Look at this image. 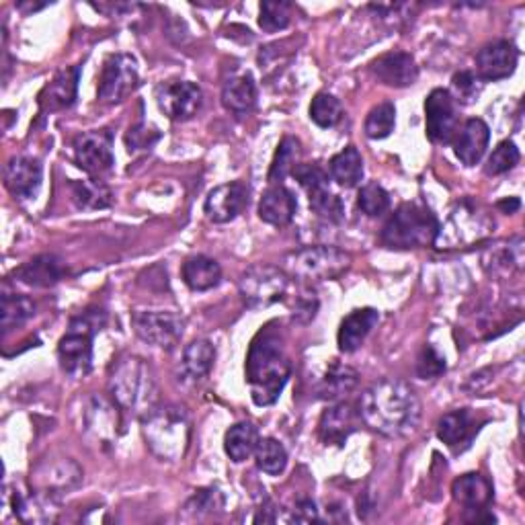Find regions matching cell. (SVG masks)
Wrapping results in <instances>:
<instances>
[{"label":"cell","instance_id":"cell-25","mask_svg":"<svg viewBox=\"0 0 525 525\" xmlns=\"http://www.w3.org/2000/svg\"><path fill=\"white\" fill-rule=\"evenodd\" d=\"M58 501H60V499H54V497H50V495L37 493V491H31V495H23V493L15 491V493H13V499H11V505H13L15 515H17L23 523L42 525V523H52V521H56V517H58V513H60Z\"/></svg>","mask_w":525,"mask_h":525},{"label":"cell","instance_id":"cell-4","mask_svg":"<svg viewBox=\"0 0 525 525\" xmlns=\"http://www.w3.org/2000/svg\"><path fill=\"white\" fill-rule=\"evenodd\" d=\"M142 433L146 446L156 458L177 462L189 448L191 421L181 407H156L146 417H142Z\"/></svg>","mask_w":525,"mask_h":525},{"label":"cell","instance_id":"cell-30","mask_svg":"<svg viewBox=\"0 0 525 525\" xmlns=\"http://www.w3.org/2000/svg\"><path fill=\"white\" fill-rule=\"evenodd\" d=\"M183 281L189 290L193 292H208L214 290L222 281V269L218 261L206 257V255H195L189 257L181 267Z\"/></svg>","mask_w":525,"mask_h":525},{"label":"cell","instance_id":"cell-46","mask_svg":"<svg viewBox=\"0 0 525 525\" xmlns=\"http://www.w3.org/2000/svg\"><path fill=\"white\" fill-rule=\"evenodd\" d=\"M519 158H521V154H519V148L515 146V142L505 140L489 156L487 173L489 175H505L519 163Z\"/></svg>","mask_w":525,"mask_h":525},{"label":"cell","instance_id":"cell-9","mask_svg":"<svg viewBox=\"0 0 525 525\" xmlns=\"http://www.w3.org/2000/svg\"><path fill=\"white\" fill-rule=\"evenodd\" d=\"M132 327L144 343L171 351L185 333V320L171 310H136L132 312Z\"/></svg>","mask_w":525,"mask_h":525},{"label":"cell","instance_id":"cell-38","mask_svg":"<svg viewBox=\"0 0 525 525\" xmlns=\"http://www.w3.org/2000/svg\"><path fill=\"white\" fill-rule=\"evenodd\" d=\"M484 265L491 267L495 273H513L523 267V238L517 236L501 247H495L484 257Z\"/></svg>","mask_w":525,"mask_h":525},{"label":"cell","instance_id":"cell-5","mask_svg":"<svg viewBox=\"0 0 525 525\" xmlns=\"http://www.w3.org/2000/svg\"><path fill=\"white\" fill-rule=\"evenodd\" d=\"M441 234L437 216L423 204H402L384 224L382 242L388 249L409 251L431 247Z\"/></svg>","mask_w":525,"mask_h":525},{"label":"cell","instance_id":"cell-14","mask_svg":"<svg viewBox=\"0 0 525 525\" xmlns=\"http://www.w3.org/2000/svg\"><path fill=\"white\" fill-rule=\"evenodd\" d=\"M156 103L171 121H187L204 103V93L189 80H169L156 89Z\"/></svg>","mask_w":525,"mask_h":525},{"label":"cell","instance_id":"cell-6","mask_svg":"<svg viewBox=\"0 0 525 525\" xmlns=\"http://www.w3.org/2000/svg\"><path fill=\"white\" fill-rule=\"evenodd\" d=\"M103 325L97 312L72 318L68 331L58 343V361L70 378H85L93 368V337Z\"/></svg>","mask_w":525,"mask_h":525},{"label":"cell","instance_id":"cell-19","mask_svg":"<svg viewBox=\"0 0 525 525\" xmlns=\"http://www.w3.org/2000/svg\"><path fill=\"white\" fill-rule=\"evenodd\" d=\"M359 421H361L359 411H353V407L345 405V402H335V405L329 407L320 417L318 423L320 441L325 443V446H335V448L345 446L349 435L357 431Z\"/></svg>","mask_w":525,"mask_h":525},{"label":"cell","instance_id":"cell-18","mask_svg":"<svg viewBox=\"0 0 525 525\" xmlns=\"http://www.w3.org/2000/svg\"><path fill=\"white\" fill-rule=\"evenodd\" d=\"M372 72L386 87L405 89L417 83L419 66L407 52H388L372 62Z\"/></svg>","mask_w":525,"mask_h":525},{"label":"cell","instance_id":"cell-43","mask_svg":"<svg viewBox=\"0 0 525 525\" xmlns=\"http://www.w3.org/2000/svg\"><path fill=\"white\" fill-rule=\"evenodd\" d=\"M292 23V5L284 0H267L259 7V25L267 33L284 31Z\"/></svg>","mask_w":525,"mask_h":525},{"label":"cell","instance_id":"cell-27","mask_svg":"<svg viewBox=\"0 0 525 525\" xmlns=\"http://www.w3.org/2000/svg\"><path fill=\"white\" fill-rule=\"evenodd\" d=\"M78 78H80V68L72 66L66 70H60L50 85L39 95V105L44 111H62L72 107L76 101V91H78Z\"/></svg>","mask_w":525,"mask_h":525},{"label":"cell","instance_id":"cell-35","mask_svg":"<svg viewBox=\"0 0 525 525\" xmlns=\"http://www.w3.org/2000/svg\"><path fill=\"white\" fill-rule=\"evenodd\" d=\"M70 191L78 210H105L113 201L111 189L97 179L74 181L70 183Z\"/></svg>","mask_w":525,"mask_h":525},{"label":"cell","instance_id":"cell-32","mask_svg":"<svg viewBox=\"0 0 525 525\" xmlns=\"http://www.w3.org/2000/svg\"><path fill=\"white\" fill-rule=\"evenodd\" d=\"M357 378L359 376L353 368L333 361L318 382V396L329 402H341L357 386Z\"/></svg>","mask_w":525,"mask_h":525},{"label":"cell","instance_id":"cell-31","mask_svg":"<svg viewBox=\"0 0 525 525\" xmlns=\"http://www.w3.org/2000/svg\"><path fill=\"white\" fill-rule=\"evenodd\" d=\"M259 431L253 423H236L232 425L226 435H224V450L226 456L234 462V464H242L247 462L255 450H257V443H259Z\"/></svg>","mask_w":525,"mask_h":525},{"label":"cell","instance_id":"cell-47","mask_svg":"<svg viewBox=\"0 0 525 525\" xmlns=\"http://www.w3.org/2000/svg\"><path fill=\"white\" fill-rule=\"evenodd\" d=\"M446 374V359H443L431 345H425L417 357V376L421 380H435Z\"/></svg>","mask_w":525,"mask_h":525},{"label":"cell","instance_id":"cell-45","mask_svg":"<svg viewBox=\"0 0 525 525\" xmlns=\"http://www.w3.org/2000/svg\"><path fill=\"white\" fill-rule=\"evenodd\" d=\"M357 206L366 216L378 218L390 210V195L382 185L368 183L357 193Z\"/></svg>","mask_w":525,"mask_h":525},{"label":"cell","instance_id":"cell-49","mask_svg":"<svg viewBox=\"0 0 525 525\" xmlns=\"http://www.w3.org/2000/svg\"><path fill=\"white\" fill-rule=\"evenodd\" d=\"M292 175L298 179V183L306 191H312V189L322 187V185H329V173L325 169H320L318 165H298Z\"/></svg>","mask_w":525,"mask_h":525},{"label":"cell","instance_id":"cell-17","mask_svg":"<svg viewBox=\"0 0 525 525\" xmlns=\"http://www.w3.org/2000/svg\"><path fill=\"white\" fill-rule=\"evenodd\" d=\"M519 52L513 44L499 39V42L484 46L476 56V70L480 80H503L509 78L517 68Z\"/></svg>","mask_w":525,"mask_h":525},{"label":"cell","instance_id":"cell-15","mask_svg":"<svg viewBox=\"0 0 525 525\" xmlns=\"http://www.w3.org/2000/svg\"><path fill=\"white\" fill-rule=\"evenodd\" d=\"M249 195L251 191L242 181L218 185L208 193L204 212L210 222L228 224L245 212V208L249 206Z\"/></svg>","mask_w":525,"mask_h":525},{"label":"cell","instance_id":"cell-53","mask_svg":"<svg viewBox=\"0 0 525 525\" xmlns=\"http://www.w3.org/2000/svg\"><path fill=\"white\" fill-rule=\"evenodd\" d=\"M497 208H499V210H503L505 214H513V212H517V210L521 208V204H519V199H517V197H509V199H503V201H499Z\"/></svg>","mask_w":525,"mask_h":525},{"label":"cell","instance_id":"cell-24","mask_svg":"<svg viewBox=\"0 0 525 525\" xmlns=\"http://www.w3.org/2000/svg\"><path fill=\"white\" fill-rule=\"evenodd\" d=\"M296 197L284 185H271L259 201V218L271 226H288L296 216Z\"/></svg>","mask_w":525,"mask_h":525},{"label":"cell","instance_id":"cell-42","mask_svg":"<svg viewBox=\"0 0 525 525\" xmlns=\"http://www.w3.org/2000/svg\"><path fill=\"white\" fill-rule=\"evenodd\" d=\"M343 117V105L329 93H318L310 103V119L318 128H335Z\"/></svg>","mask_w":525,"mask_h":525},{"label":"cell","instance_id":"cell-39","mask_svg":"<svg viewBox=\"0 0 525 525\" xmlns=\"http://www.w3.org/2000/svg\"><path fill=\"white\" fill-rule=\"evenodd\" d=\"M35 314V304L27 296L21 294H5L3 296V308H0V325L3 331L9 333L21 325Z\"/></svg>","mask_w":525,"mask_h":525},{"label":"cell","instance_id":"cell-13","mask_svg":"<svg viewBox=\"0 0 525 525\" xmlns=\"http://www.w3.org/2000/svg\"><path fill=\"white\" fill-rule=\"evenodd\" d=\"M74 158L78 167L89 175H105L113 169V138L107 130L78 134L74 138Z\"/></svg>","mask_w":525,"mask_h":525},{"label":"cell","instance_id":"cell-10","mask_svg":"<svg viewBox=\"0 0 525 525\" xmlns=\"http://www.w3.org/2000/svg\"><path fill=\"white\" fill-rule=\"evenodd\" d=\"M140 83L138 60L130 54H113L105 60L99 74L97 97L107 105L126 101Z\"/></svg>","mask_w":525,"mask_h":525},{"label":"cell","instance_id":"cell-2","mask_svg":"<svg viewBox=\"0 0 525 525\" xmlns=\"http://www.w3.org/2000/svg\"><path fill=\"white\" fill-rule=\"evenodd\" d=\"M292 374L284 339L273 329H263L247 355V382L257 407H271L284 392Z\"/></svg>","mask_w":525,"mask_h":525},{"label":"cell","instance_id":"cell-26","mask_svg":"<svg viewBox=\"0 0 525 525\" xmlns=\"http://www.w3.org/2000/svg\"><path fill=\"white\" fill-rule=\"evenodd\" d=\"M66 267L56 255H39L19 269H15V279L31 288H52L64 277Z\"/></svg>","mask_w":525,"mask_h":525},{"label":"cell","instance_id":"cell-34","mask_svg":"<svg viewBox=\"0 0 525 525\" xmlns=\"http://www.w3.org/2000/svg\"><path fill=\"white\" fill-rule=\"evenodd\" d=\"M329 173L341 187H357L363 179V158L359 150L355 146H347L345 150L335 154L329 163Z\"/></svg>","mask_w":525,"mask_h":525},{"label":"cell","instance_id":"cell-36","mask_svg":"<svg viewBox=\"0 0 525 525\" xmlns=\"http://www.w3.org/2000/svg\"><path fill=\"white\" fill-rule=\"evenodd\" d=\"M298 158H300V142L294 136H286L284 140L279 142L275 156H273V163L269 169V181L275 185H281L288 175L294 173V169L298 167Z\"/></svg>","mask_w":525,"mask_h":525},{"label":"cell","instance_id":"cell-3","mask_svg":"<svg viewBox=\"0 0 525 525\" xmlns=\"http://www.w3.org/2000/svg\"><path fill=\"white\" fill-rule=\"evenodd\" d=\"M109 394L121 411L146 417L158 402V384L150 363L136 355L119 357L109 374Z\"/></svg>","mask_w":525,"mask_h":525},{"label":"cell","instance_id":"cell-1","mask_svg":"<svg viewBox=\"0 0 525 525\" xmlns=\"http://www.w3.org/2000/svg\"><path fill=\"white\" fill-rule=\"evenodd\" d=\"M359 417L384 437H402L417 429L421 402L407 382L384 378L361 394Z\"/></svg>","mask_w":525,"mask_h":525},{"label":"cell","instance_id":"cell-41","mask_svg":"<svg viewBox=\"0 0 525 525\" xmlns=\"http://www.w3.org/2000/svg\"><path fill=\"white\" fill-rule=\"evenodd\" d=\"M224 507V497L218 489H199L195 495L185 503V519L195 521V519H204L210 515L220 513Z\"/></svg>","mask_w":525,"mask_h":525},{"label":"cell","instance_id":"cell-48","mask_svg":"<svg viewBox=\"0 0 525 525\" xmlns=\"http://www.w3.org/2000/svg\"><path fill=\"white\" fill-rule=\"evenodd\" d=\"M452 89H454V101L472 103L480 95V78L474 76L468 70L456 72L452 78Z\"/></svg>","mask_w":525,"mask_h":525},{"label":"cell","instance_id":"cell-22","mask_svg":"<svg viewBox=\"0 0 525 525\" xmlns=\"http://www.w3.org/2000/svg\"><path fill=\"white\" fill-rule=\"evenodd\" d=\"M491 142V130L482 119L472 117L458 130L454 138V152L460 158V163L466 167L478 165L484 152H487Z\"/></svg>","mask_w":525,"mask_h":525},{"label":"cell","instance_id":"cell-11","mask_svg":"<svg viewBox=\"0 0 525 525\" xmlns=\"http://www.w3.org/2000/svg\"><path fill=\"white\" fill-rule=\"evenodd\" d=\"M83 482V468L72 458H48L31 470V489L60 499Z\"/></svg>","mask_w":525,"mask_h":525},{"label":"cell","instance_id":"cell-51","mask_svg":"<svg viewBox=\"0 0 525 525\" xmlns=\"http://www.w3.org/2000/svg\"><path fill=\"white\" fill-rule=\"evenodd\" d=\"M318 310V300L314 296V292H304L300 298H298V304L294 308V318L298 316L302 322H308L314 318Z\"/></svg>","mask_w":525,"mask_h":525},{"label":"cell","instance_id":"cell-16","mask_svg":"<svg viewBox=\"0 0 525 525\" xmlns=\"http://www.w3.org/2000/svg\"><path fill=\"white\" fill-rule=\"evenodd\" d=\"M216 361V347L208 339H197L183 349L177 366V380L183 386H195L204 382Z\"/></svg>","mask_w":525,"mask_h":525},{"label":"cell","instance_id":"cell-7","mask_svg":"<svg viewBox=\"0 0 525 525\" xmlns=\"http://www.w3.org/2000/svg\"><path fill=\"white\" fill-rule=\"evenodd\" d=\"M238 292L251 310H263L284 302L290 292V275L273 265H253L240 275Z\"/></svg>","mask_w":525,"mask_h":525},{"label":"cell","instance_id":"cell-29","mask_svg":"<svg viewBox=\"0 0 525 525\" xmlns=\"http://www.w3.org/2000/svg\"><path fill=\"white\" fill-rule=\"evenodd\" d=\"M257 95L259 93H257L255 78L249 72H245L226 80V85L222 89V103L228 111L236 115H245L255 109Z\"/></svg>","mask_w":525,"mask_h":525},{"label":"cell","instance_id":"cell-21","mask_svg":"<svg viewBox=\"0 0 525 525\" xmlns=\"http://www.w3.org/2000/svg\"><path fill=\"white\" fill-rule=\"evenodd\" d=\"M480 429V423L476 415L468 409L452 411L448 415H443L437 423V437L446 443V446L454 452H464L470 448L472 439L476 437Z\"/></svg>","mask_w":525,"mask_h":525},{"label":"cell","instance_id":"cell-52","mask_svg":"<svg viewBox=\"0 0 525 525\" xmlns=\"http://www.w3.org/2000/svg\"><path fill=\"white\" fill-rule=\"evenodd\" d=\"M292 519L300 521V523H308V521H318V509L310 499H302L296 503V507L292 509Z\"/></svg>","mask_w":525,"mask_h":525},{"label":"cell","instance_id":"cell-23","mask_svg":"<svg viewBox=\"0 0 525 525\" xmlns=\"http://www.w3.org/2000/svg\"><path fill=\"white\" fill-rule=\"evenodd\" d=\"M380 322V312L374 308H359L353 310L349 316L343 318L337 343L343 353H353L357 351L363 341L368 339V335L374 331V327Z\"/></svg>","mask_w":525,"mask_h":525},{"label":"cell","instance_id":"cell-8","mask_svg":"<svg viewBox=\"0 0 525 525\" xmlns=\"http://www.w3.org/2000/svg\"><path fill=\"white\" fill-rule=\"evenodd\" d=\"M284 271L302 281H327L343 275L351 265V255L337 247H306L284 259Z\"/></svg>","mask_w":525,"mask_h":525},{"label":"cell","instance_id":"cell-50","mask_svg":"<svg viewBox=\"0 0 525 525\" xmlns=\"http://www.w3.org/2000/svg\"><path fill=\"white\" fill-rule=\"evenodd\" d=\"M160 138V134L156 130H148V126H136L128 132L126 136V144L130 152H138V150H148L156 140Z\"/></svg>","mask_w":525,"mask_h":525},{"label":"cell","instance_id":"cell-40","mask_svg":"<svg viewBox=\"0 0 525 525\" xmlns=\"http://www.w3.org/2000/svg\"><path fill=\"white\" fill-rule=\"evenodd\" d=\"M308 193V201H310V208L316 216H320L322 220L327 222H333V224H339L343 218H345V206L341 197H337L329 185H322V187H316L312 191H306Z\"/></svg>","mask_w":525,"mask_h":525},{"label":"cell","instance_id":"cell-12","mask_svg":"<svg viewBox=\"0 0 525 525\" xmlns=\"http://www.w3.org/2000/svg\"><path fill=\"white\" fill-rule=\"evenodd\" d=\"M427 136L433 144H452L458 134V111L450 91L433 89L425 101Z\"/></svg>","mask_w":525,"mask_h":525},{"label":"cell","instance_id":"cell-33","mask_svg":"<svg viewBox=\"0 0 525 525\" xmlns=\"http://www.w3.org/2000/svg\"><path fill=\"white\" fill-rule=\"evenodd\" d=\"M117 405H109L103 398H93L91 407L87 409V429L101 441L117 439L119 413Z\"/></svg>","mask_w":525,"mask_h":525},{"label":"cell","instance_id":"cell-20","mask_svg":"<svg viewBox=\"0 0 525 525\" xmlns=\"http://www.w3.org/2000/svg\"><path fill=\"white\" fill-rule=\"evenodd\" d=\"M44 167L37 158L15 156L5 167V185L19 199H33L42 187Z\"/></svg>","mask_w":525,"mask_h":525},{"label":"cell","instance_id":"cell-37","mask_svg":"<svg viewBox=\"0 0 525 525\" xmlns=\"http://www.w3.org/2000/svg\"><path fill=\"white\" fill-rule=\"evenodd\" d=\"M255 462L261 472L269 476H279L288 466V452L284 448V443L273 437L259 439L255 450Z\"/></svg>","mask_w":525,"mask_h":525},{"label":"cell","instance_id":"cell-44","mask_svg":"<svg viewBox=\"0 0 525 525\" xmlns=\"http://www.w3.org/2000/svg\"><path fill=\"white\" fill-rule=\"evenodd\" d=\"M396 109L392 103L376 105L366 117V136L372 140H384L394 132Z\"/></svg>","mask_w":525,"mask_h":525},{"label":"cell","instance_id":"cell-28","mask_svg":"<svg viewBox=\"0 0 525 525\" xmlns=\"http://www.w3.org/2000/svg\"><path fill=\"white\" fill-rule=\"evenodd\" d=\"M452 495L456 503L464 505L468 511H484L493 499V484L482 474L470 472L454 480Z\"/></svg>","mask_w":525,"mask_h":525}]
</instances>
